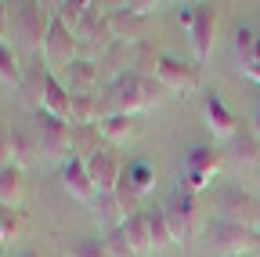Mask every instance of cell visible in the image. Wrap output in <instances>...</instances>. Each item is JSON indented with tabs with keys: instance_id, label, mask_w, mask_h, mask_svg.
I'll return each mask as SVG.
<instances>
[{
	"instance_id": "30",
	"label": "cell",
	"mask_w": 260,
	"mask_h": 257,
	"mask_svg": "<svg viewBox=\"0 0 260 257\" xmlns=\"http://www.w3.org/2000/svg\"><path fill=\"white\" fill-rule=\"evenodd\" d=\"M0 80L4 83H22V69H18V58H15V51H11V44H4L0 40Z\"/></svg>"
},
{
	"instance_id": "22",
	"label": "cell",
	"mask_w": 260,
	"mask_h": 257,
	"mask_svg": "<svg viewBox=\"0 0 260 257\" xmlns=\"http://www.w3.org/2000/svg\"><path fill=\"white\" fill-rule=\"evenodd\" d=\"M94 217H98V224H102L105 232L119 229V224L126 221V214H123V207L116 199V192H98V196H94Z\"/></svg>"
},
{
	"instance_id": "16",
	"label": "cell",
	"mask_w": 260,
	"mask_h": 257,
	"mask_svg": "<svg viewBox=\"0 0 260 257\" xmlns=\"http://www.w3.org/2000/svg\"><path fill=\"white\" fill-rule=\"evenodd\" d=\"M61 185H65V192H69L73 199H94L98 192H94V181H90V174H87V163L80 156H69L61 163Z\"/></svg>"
},
{
	"instance_id": "8",
	"label": "cell",
	"mask_w": 260,
	"mask_h": 257,
	"mask_svg": "<svg viewBox=\"0 0 260 257\" xmlns=\"http://www.w3.org/2000/svg\"><path fill=\"white\" fill-rule=\"evenodd\" d=\"M162 214H167V224H170V232L177 243H184L191 232H195V221H199V203H195L191 192L177 188L174 196L162 203Z\"/></svg>"
},
{
	"instance_id": "32",
	"label": "cell",
	"mask_w": 260,
	"mask_h": 257,
	"mask_svg": "<svg viewBox=\"0 0 260 257\" xmlns=\"http://www.w3.org/2000/svg\"><path fill=\"white\" fill-rule=\"evenodd\" d=\"M22 229H25L22 210H15V207H0V243H4V239H15Z\"/></svg>"
},
{
	"instance_id": "24",
	"label": "cell",
	"mask_w": 260,
	"mask_h": 257,
	"mask_svg": "<svg viewBox=\"0 0 260 257\" xmlns=\"http://www.w3.org/2000/svg\"><path fill=\"white\" fill-rule=\"evenodd\" d=\"M22 199V167L4 163L0 167V207H18Z\"/></svg>"
},
{
	"instance_id": "29",
	"label": "cell",
	"mask_w": 260,
	"mask_h": 257,
	"mask_svg": "<svg viewBox=\"0 0 260 257\" xmlns=\"http://www.w3.org/2000/svg\"><path fill=\"white\" fill-rule=\"evenodd\" d=\"M61 257H109V250H105V239L90 236V239H76V243H69Z\"/></svg>"
},
{
	"instance_id": "27",
	"label": "cell",
	"mask_w": 260,
	"mask_h": 257,
	"mask_svg": "<svg viewBox=\"0 0 260 257\" xmlns=\"http://www.w3.org/2000/svg\"><path fill=\"white\" fill-rule=\"evenodd\" d=\"M148 210V229H152V250H167L174 239L170 224H167V214H162V207H145Z\"/></svg>"
},
{
	"instance_id": "34",
	"label": "cell",
	"mask_w": 260,
	"mask_h": 257,
	"mask_svg": "<svg viewBox=\"0 0 260 257\" xmlns=\"http://www.w3.org/2000/svg\"><path fill=\"white\" fill-rule=\"evenodd\" d=\"M105 250H109V257H134V250H130V243L123 236V224L112 229V232H105Z\"/></svg>"
},
{
	"instance_id": "5",
	"label": "cell",
	"mask_w": 260,
	"mask_h": 257,
	"mask_svg": "<svg viewBox=\"0 0 260 257\" xmlns=\"http://www.w3.org/2000/svg\"><path fill=\"white\" fill-rule=\"evenodd\" d=\"M210 246L220 253V257H242L249 250L260 246L256 239V229H249V224H235V221H213L210 224Z\"/></svg>"
},
{
	"instance_id": "13",
	"label": "cell",
	"mask_w": 260,
	"mask_h": 257,
	"mask_svg": "<svg viewBox=\"0 0 260 257\" xmlns=\"http://www.w3.org/2000/svg\"><path fill=\"white\" fill-rule=\"evenodd\" d=\"M58 80L69 87V94H90V87L102 80V69H98V58H73L69 66L58 73Z\"/></svg>"
},
{
	"instance_id": "12",
	"label": "cell",
	"mask_w": 260,
	"mask_h": 257,
	"mask_svg": "<svg viewBox=\"0 0 260 257\" xmlns=\"http://www.w3.org/2000/svg\"><path fill=\"white\" fill-rule=\"evenodd\" d=\"M203 116H206V127H210L213 138H224L228 141V138L239 131V116L224 105V98H220L217 91H210L206 98H203Z\"/></svg>"
},
{
	"instance_id": "38",
	"label": "cell",
	"mask_w": 260,
	"mask_h": 257,
	"mask_svg": "<svg viewBox=\"0 0 260 257\" xmlns=\"http://www.w3.org/2000/svg\"><path fill=\"white\" fill-rule=\"evenodd\" d=\"M242 73H246V76H253V80L260 83V62H246V66H242Z\"/></svg>"
},
{
	"instance_id": "1",
	"label": "cell",
	"mask_w": 260,
	"mask_h": 257,
	"mask_svg": "<svg viewBox=\"0 0 260 257\" xmlns=\"http://www.w3.org/2000/svg\"><path fill=\"white\" fill-rule=\"evenodd\" d=\"M102 102L109 116H138L141 109H148V94H145V76L138 73H119L116 80L105 83Z\"/></svg>"
},
{
	"instance_id": "28",
	"label": "cell",
	"mask_w": 260,
	"mask_h": 257,
	"mask_svg": "<svg viewBox=\"0 0 260 257\" xmlns=\"http://www.w3.org/2000/svg\"><path fill=\"white\" fill-rule=\"evenodd\" d=\"M51 8H54V18L76 33V25L87 18V11H90L94 4H87V0H61V4H51Z\"/></svg>"
},
{
	"instance_id": "11",
	"label": "cell",
	"mask_w": 260,
	"mask_h": 257,
	"mask_svg": "<svg viewBox=\"0 0 260 257\" xmlns=\"http://www.w3.org/2000/svg\"><path fill=\"white\" fill-rule=\"evenodd\" d=\"M47 76H51V69H47V62H44V58H32L29 66L22 69V83H18V91H22V102H25V109H32V116H37V112L44 109Z\"/></svg>"
},
{
	"instance_id": "3",
	"label": "cell",
	"mask_w": 260,
	"mask_h": 257,
	"mask_svg": "<svg viewBox=\"0 0 260 257\" xmlns=\"http://www.w3.org/2000/svg\"><path fill=\"white\" fill-rule=\"evenodd\" d=\"M32 134H37L40 156L61 159V163L73 156V127H69V120H61V116L40 109V112H37V127H32Z\"/></svg>"
},
{
	"instance_id": "2",
	"label": "cell",
	"mask_w": 260,
	"mask_h": 257,
	"mask_svg": "<svg viewBox=\"0 0 260 257\" xmlns=\"http://www.w3.org/2000/svg\"><path fill=\"white\" fill-rule=\"evenodd\" d=\"M11 25L18 29V37L25 40V47L32 51H44V40H47V29L54 22V8L51 4H37V0H22V4H11Z\"/></svg>"
},
{
	"instance_id": "33",
	"label": "cell",
	"mask_w": 260,
	"mask_h": 257,
	"mask_svg": "<svg viewBox=\"0 0 260 257\" xmlns=\"http://www.w3.org/2000/svg\"><path fill=\"white\" fill-rule=\"evenodd\" d=\"M235 51H239V58H242V66L256 58V33H253L249 25H239V29H235Z\"/></svg>"
},
{
	"instance_id": "9",
	"label": "cell",
	"mask_w": 260,
	"mask_h": 257,
	"mask_svg": "<svg viewBox=\"0 0 260 257\" xmlns=\"http://www.w3.org/2000/svg\"><path fill=\"white\" fill-rule=\"evenodd\" d=\"M73 58H80V40H76V33H73L69 25H61L54 18L51 29H47V40H44V62L61 73Z\"/></svg>"
},
{
	"instance_id": "7",
	"label": "cell",
	"mask_w": 260,
	"mask_h": 257,
	"mask_svg": "<svg viewBox=\"0 0 260 257\" xmlns=\"http://www.w3.org/2000/svg\"><path fill=\"white\" fill-rule=\"evenodd\" d=\"M188 37L195 47V66H206L210 54H213V44H217V8L213 4H195Z\"/></svg>"
},
{
	"instance_id": "37",
	"label": "cell",
	"mask_w": 260,
	"mask_h": 257,
	"mask_svg": "<svg viewBox=\"0 0 260 257\" xmlns=\"http://www.w3.org/2000/svg\"><path fill=\"white\" fill-rule=\"evenodd\" d=\"M249 127H253V134L260 138V98H256V105H253V116H249Z\"/></svg>"
},
{
	"instance_id": "26",
	"label": "cell",
	"mask_w": 260,
	"mask_h": 257,
	"mask_svg": "<svg viewBox=\"0 0 260 257\" xmlns=\"http://www.w3.org/2000/svg\"><path fill=\"white\" fill-rule=\"evenodd\" d=\"M11 134V163L15 167H25V163H32V156L40 152V145H37V134H29V131H8Z\"/></svg>"
},
{
	"instance_id": "20",
	"label": "cell",
	"mask_w": 260,
	"mask_h": 257,
	"mask_svg": "<svg viewBox=\"0 0 260 257\" xmlns=\"http://www.w3.org/2000/svg\"><path fill=\"white\" fill-rule=\"evenodd\" d=\"M159 51L152 40H138V44H130V62H126V73H138V76H155L159 69Z\"/></svg>"
},
{
	"instance_id": "4",
	"label": "cell",
	"mask_w": 260,
	"mask_h": 257,
	"mask_svg": "<svg viewBox=\"0 0 260 257\" xmlns=\"http://www.w3.org/2000/svg\"><path fill=\"white\" fill-rule=\"evenodd\" d=\"M217 217L260 229V196H253V192H246L239 185H224L217 192Z\"/></svg>"
},
{
	"instance_id": "39",
	"label": "cell",
	"mask_w": 260,
	"mask_h": 257,
	"mask_svg": "<svg viewBox=\"0 0 260 257\" xmlns=\"http://www.w3.org/2000/svg\"><path fill=\"white\" fill-rule=\"evenodd\" d=\"M22 257H40V250H25V253H22Z\"/></svg>"
},
{
	"instance_id": "23",
	"label": "cell",
	"mask_w": 260,
	"mask_h": 257,
	"mask_svg": "<svg viewBox=\"0 0 260 257\" xmlns=\"http://www.w3.org/2000/svg\"><path fill=\"white\" fill-rule=\"evenodd\" d=\"M102 149L105 145H102V131H98V127H73V156H80L87 163V159H94Z\"/></svg>"
},
{
	"instance_id": "36",
	"label": "cell",
	"mask_w": 260,
	"mask_h": 257,
	"mask_svg": "<svg viewBox=\"0 0 260 257\" xmlns=\"http://www.w3.org/2000/svg\"><path fill=\"white\" fill-rule=\"evenodd\" d=\"M8 25H11V4H4V0H0V37L8 33Z\"/></svg>"
},
{
	"instance_id": "10",
	"label": "cell",
	"mask_w": 260,
	"mask_h": 257,
	"mask_svg": "<svg viewBox=\"0 0 260 257\" xmlns=\"http://www.w3.org/2000/svg\"><path fill=\"white\" fill-rule=\"evenodd\" d=\"M76 40H80V47H83V51H98V54H102L105 47H112V44H116V37H112L109 15L90 8V11H87V18L76 25Z\"/></svg>"
},
{
	"instance_id": "41",
	"label": "cell",
	"mask_w": 260,
	"mask_h": 257,
	"mask_svg": "<svg viewBox=\"0 0 260 257\" xmlns=\"http://www.w3.org/2000/svg\"><path fill=\"white\" fill-rule=\"evenodd\" d=\"M256 239H260V229H256Z\"/></svg>"
},
{
	"instance_id": "15",
	"label": "cell",
	"mask_w": 260,
	"mask_h": 257,
	"mask_svg": "<svg viewBox=\"0 0 260 257\" xmlns=\"http://www.w3.org/2000/svg\"><path fill=\"white\" fill-rule=\"evenodd\" d=\"M105 15H109V25H112V37H116V40H126V44L148 40V37H145V25H148V18H145V15L130 11L126 4L112 8V11H105Z\"/></svg>"
},
{
	"instance_id": "21",
	"label": "cell",
	"mask_w": 260,
	"mask_h": 257,
	"mask_svg": "<svg viewBox=\"0 0 260 257\" xmlns=\"http://www.w3.org/2000/svg\"><path fill=\"white\" fill-rule=\"evenodd\" d=\"M224 149H217V145H195L191 152H188V167L195 170V174H203V178H213L220 167H224Z\"/></svg>"
},
{
	"instance_id": "17",
	"label": "cell",
	"mask_w": 260,
	"mask_h": 257,
	"mask_svg": "<svg viewBox=\"0 0 260 257\" xmlns=\"http://www.w3.org/2000/svg\"><path fill=\"white\" fill-rule=\"evenodd\" d=\"M224 156H232L235 163H242V167L260 163V138L253 134V127H249V123H239V131H235L232 138H228Z\"/></svg>"
},
{
	"instance_id": "31",
	"label": "cell",
	"mask_w": 260,
	"mask_h": 257,
	"mask_svg": "<svg viewBox=\"0 0 260 257\" xmlns=\"http://www.w3.org/2000/svg\"><path fill=\"white\" fill-rule=\"evenodd\" d=\"M116 199H119V207H123V214H126V217H130V214H138V210H145V207H141V199H145V196H141V192L130 185L126 178H119V185H116Z\"/></svg>"
},
{
	"instance_id": "18",
	"label": "cell",
	"mask_w": 260,
	"mask_h": 257,
	"mask_svg": "<svg viewBox=\"0 0 260 257\" xmlns=\"http://www.w3.org/2000/svg\"><path fill=\"white\" fill-rule=\"evenodd\" d=\"M98 131H102L105 141L123 145V141H134L141 134V120L138 116H105L102 123H98Z\"/></svg>"
},
{
	"instance_id": "14",
	"label": "cell",
	"mask_w": 260,
	"mask_h": 257,
	"mask_svg": "<svg viewBox=\"0 0 260 257\" xmlns=\"http://www.w3.org/2000/svg\"><path fill=\"white\" fill-rule=\"evenodd\" d=\"M87 174L94 181V192H116V185L123 178V167H119V159L112 156V149H102L94 159H87Z\"/></svg>"
},
{
	"instance_id": "35",
	"label": "cell",
	"mask_w": 260,
	"mask_h": 257,
	"mask_svg": "<svg viewBox=\"0 0 260 257\" xmlns=\"http://www.w3.org/2000/svg\"><path fill=\"white\" fill-rule=\"evenodd\" d=\"M4 163H11V134L0 131V167Z\"/></svg>"
},
{
	"instance_id": "6",
	"label": "cell",
	"mask_w": 260,
	"mask_h": 257,
	"mask_svg": "<svg viewBox=\"0 0 260 257\" xmlns=\"http://www.w3.org/2000/svg\"><path fill=\"white\" fill-rule=\"evenodd\" d=\"M155 80L174 91V94H195L203 87V66H195V62H181L174 54H162L159 58V69H155Z\"/></svg>"
},
{
	"instance_id": "25",
	"label": "cell",
	"mask_w": 260,
	"mask_h": 257,
	"mask_svg": "<svg viewBox=\"0 0 260 257\" xmlns=\"http://www.w3.org/2000/svg\"><path fill=\"white\" fill-rule=\"evenodd\" d=\"M123 178L134 185L141 196H148V192L155 188V163H148V159H130V163L123 167Z\"/></svg>"
},
{
	"instance_id": "40",
	"label": "cell",
	"mask_w": 260,
	"mask_h": 257,
	"mask_svg": "<svg viewBox=\"0 0 260 257\" xmlns=\"http://www.w3.org/2000/svg\"><path fill=\"white\" fill-rule=\"evenodd\" d=\"M253 62H260V37H256V58H253Z\"/></svg>"
},
{
	"instance_id": "19",
	"label": "cell",
	"mask_w": 260,
	"mask_h": 257,
	"mask_svg": "<svg viewBox=\"0 0 260 257\" xmlns=\"http://www.w3.org/2000/svg\"><path fill=\"white\" fill-rule=\"evenodd\" d=\"M123 236L130 243V250L138 253H152V229H148V210H138V214H130L123 221Z\"/></svg>"
}]
</instances>
